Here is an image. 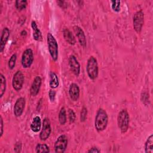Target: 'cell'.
<instances>
[{
	"label": "cell",
	"mask_w": 153,
	"mask_h": 153,
	"mask_svg": "<svg viewBox=\"0 0 153 153\" xmlns=\"http://www.w3.org/2000/svg\"><path fill=\"white\" fill-rule=\"evenodd\" d=\"M0 80H1V85H0V97H2L5 93L7 87V81L6 78L2 74H0Z\"/></svg>",
	"instance_id": "cell-21"
},
{
	"label": "cell",
	"mask_w": 153,
	"mask_h": 153,
	"mask_svg": "<svg viewBox=\"0 0 153 153\" xmlns=\"http://www.w3.org/2000/svg\"><path fill=\"white\" fill-rule=\"evenodd\" d=\"M130 117L129 114L126 109H122L118 114L117 117L118 127L120 129L121 133H126L129 126Z\"/></svg>",
	"instance_id": "cell-3"
},
{
	"label": "cell",
	"mask_w": 153,
	"mask_h": 153,
	"mask_svg": "<svg viewBox=\"0 0 153 153\" xmlns=\"http://www.w3.org/2000/svg\"><path fill=\"white\" fill-rule=\"evenodd\" d=\"M10 36V30L8 27H4L2 31L0 41V52L2 53L5 48V44Z\"/></svg>",
	"instance_id": "cell-15"
},
{
	"label": "cell",
	"mask_w": 153,
	"mask_h": 153,
	"mask_svg": "<svg viewBox=\"0 0 153 153\" xmlns=\"http://www.w3.org/2000/svg\"><path fill=\"white\" fill-rule=\"evenodd\" d=\"M49 76H50V81H49L50 87L53 89L57 88L59 84V79L57 75L54 72L51 71L49 74Z\"/></svg>",
	"instance_id": "cell-19"
},
{
	"label": "cell",
	"mask_w": 153,
	"mask_h": 153,
	"mask_svg": "<svg viewBox=\"0 0 153 153\" xmlns=\"http://www.w3.org/2000/svg\"><path fill=\"white\" fill-rule=\"evenodd\" d=\"M41 78L39 76H36L30 88V93L32 96H35L38 94L41 88Z\"/></svg>",
	"instance_id": "cell-13"
},
{
	"label": "cell",
	"mask_w": 153,
	"mask_h": 153,
	"mask_svg": "<svg viewBox=\"0 0 153 153\" xmlns=\"http://www.w3.org/2000/svg\"><path fill=\"white\" fill-rule=\"evenodd\" d=\"M146 153H153V135L151 134L147 139L145 144Z\"/></svg>",
	"instance_id": "cell-20"
},
{
	"label": "cell",
	"mask_w": 153,
	"mask_h": 153,
	"mask_svg": "<svg viewBox=\"0 0 153 153\" xmlns=\"http://www.w3.org/2000/svg\"><path fill=\"white\" fill-rule=\"evenodd\" d=\"M35 150L37 153L49 152H50V148L46 144L38 143L36 146Z\"/></svg>",
	"instance_id": "cell-23"
},
{
	"label": "cell",
	"mask_w": 153,
	"mask_h": 153,
	"mask_svg": "<svg viewBox=\"0 0 153 153\" xmlns=\"http://www.w3.org/2000/svg\"><path fill=\"white\" fill-rule=\"evenodd\" d=\"M69 95L71 99L74 102L77 101L79 97V88L75 83H72L69 87Z\"/></svg>",
	"instance_id": "cell-14"
},
{
	"label": "cell",
	"mask_w": 153,
	"mask_h": 153,
	"mask_svg": "<svg viewBox=\"0 0 153 153\" xmlns=\"http://www.w3.org/2000/svg\"><path fill=\"white\" fill-rule=\"evenodd\" d=\"M108 116L105 109L99 108L96 113L94 120V127L97 131L104 130L108 125Z\"/></svg>",
	"instance_id": "cell-1"
},
{
	"label": "cell",
	"mask_w": 153,
	"mask_h": 153,
	"mask_svg": "<svg viewBox=\"0 0 153 153\" xmlns=\"http://www.w3.org/2000/svg\"><path fill=\"white\" fill-rule=\"evenodd\" d=\"M51 131V128L50 125V121L48 118H45L43 120L42 123V127L41 131L39 133V138L41 140H47Z\"/></svg>",
	"instance_id": "cell-9"
},
{
	"label": "cell",
	"mask_w": 153,
	"mask_h": 153,
	"mask_svg": "<svg viewBox=\"0 0 153 153\" xmlns=\"http://www.w3.org/2000/svg\"><path fill=\"white\" fill-rule=\"evenodd\" d=\"M25 81V76L20 71H17L13 75L12 79V85L13 88L17 91H20Z\"/></svg>",
	"instance_id": "cell-7"
},
{
	"label": "cell",
	"mask_w": 153,
	"mask_h": 153,
	"mask_svg": "<svg viewBox=\"0 0 153 153\" xmlns=\"http://www.w3.org/2000/svg\"><path fill=\"white\" fill-rule=\"evenodd\" d=\"M69 65L71 71L76 76L80 74V65L74 55H71L69 57Z\"/></svg>",
	"instance_id": "cell-11"
},
{
	"label": "cell",
	"mask_w": 153,
	"mask_h": 153,
	"mask_svg": "<svg viewBox=\"0 0 153 153\" xmlns=\"http://www.w3.org/2000/svg\"><path fill=\"white\" fill-rule=\"evenodd\" d=\"M73 29L79 41L80 45L83 47H85L87 45V41L83 30L78 26H74L73 27Z\"/></svg>",
	"instance_id": "cell-12"
},
{
	"label": "cell",
	"mask_w": 153,
	"mask_h": 153,
	"mask_svg": "<svg viewBox=\"0 0 153 153\" xmlns=\"http://www.w3.org/2000/svg\"><path fill=\"white\" fill-rule=\"evenodd\" d=\"M26 105V100L24 97H19L17 99L13 108L14 114L16 117H19L22 115L23 112Z\"/></svg>",
	"instance_id": "cell-10"
},
{
	"label": "cell",
	"mask_w": 153,
	"mask_h": 153,
	"mask_svg": "<svg viewBox=\"0 0 153 153\" xmlns=\"http://www.w3.org/2000/svg\"><path fill=\"white\" fill-rule=\"evenodd\" d=\"M63 35L64 37L65 40L70 45H74L76 43L75 38L74 36V35L72 33V32L68 29L65 28L63 30Z\"/></svg>",
	"instance_id": "cell-16"
},
{
	"label": "cell",
	"mask_w": 153,
	"mask_h": 153,
	"mask_svg": "<svg viewBox=\"0 0 153 153\" xmlns=\"http://www.w3.org/2000/svg\"><path fill=\"white\" fill-rule=\"evenodd\" d=\"M87 110L85 107H83L81 109V113H80V121L81 122H84L85 121L87 118Z\"/></svg>",
	"instance_id": "cell-28"
},
{
	"label": "cell",
	"mask_w": 153,
	"mask_h": 153,
	"mask_svg": "<svg viewBox=\"0 0 153 153\" xmlns=\"http://www.w3.org/2000/svg\"><path fill=\"white\" fill-rule=\"evenodd\" d=\"M87 152L89 153H99L100 152V151L96 147H92Z\"/></svg>",
	"instance_id": "cell-32"
},
{
	"label": "cell",
	"mask_w": 153,
	"mask_h": 153,
	"mask_svg": "<svg viewBox=\"0 0 153 153\" xmlns=\"http://www.w3.org/2000/svg\"><path fill=\"white\" fill-rule=\"evenodd\" d=\"M33 61V53L30 48L26 49L22 56V65L24 68H30Z\"/></svg>",
	"instance_id": "cell-8"
},
{
	"label": "cell",
	"mask_w": 153,
	"mask_h": 153,
	"mask_svg": "<svg viewBox=\"0 0 153 153\" xmlns=\"http://www.w3.org/2000/svg\"><path fill=\"white\" fill-rule=\"evenodd\" d=\"M47 41L51 57L54 61H56L58 59V44L54 36L50 32L47 35Z\"/></svg>",
	"instance_id": "cell-4"
},
{
	"label": "cell",
	"mask_w": 153,
	"mask_h": 153,
	"mask_svg": "<svg viewBox=\"0 0 153 153\" xmlns=\"http://www.w3.org/2000/svg\"><path fill=\"white\" fill-rule=\"evenodd\" d=\"M56 2L58 4V5L60 6L62 8H66L67 7V5L65 1H57Z\"/></svg>",
	"instance_id": "cell-31"
},
{
	"label": "cell",
	"mask_w": 153,
	"mask_h": 153,
	"mask_svg": "<svg viewBox=\"0 0 153 153\" xmlns=\"http://www.w3.org/2000/svg\"><path fill=\"white\" fill-rule=\"evenodd\" d=\"M144 23V13L142 10L137 11L133 17V24L135 31L139 33L141 32Z\"/></svg>",
	"instance_id": "cell-5"
},
{
	"label": "cell",
	"mask_w": 153,
	"mask_h": 153,
	"mask_svg": "<svg viewBox=\"0 0 153 153\" xmlns=\"http://www.w3.org/2000/svg\"><path fill=\"white\" fill-rule=\"evenodd\" d=\"M17 59V56L16 54H13L8 60V68L10 69H13L16 65Z\"/></svg>",
	"instance_id": "cell-25"
},
{
	"label": "cell",
	"mask_w": 153,
	"mask_h": 153,
	"mask_svg": "<svg viewBox=\"0 0 153 153\" xmlns=\"http://www.w3.org/2000/svg\"><path fill=\"white\" fill-rule=\"evenodd\" d=\"M68 143V137L65 134H62L59 136L55 143H54V150L57 153L64 152L67 148Z\"/></svg>",
	"instance_id": "cell-6"
},
{
	"label": "cell",
	"mask_w": 153,
	"mask_h": 153,
	"mask_svg": "<svg viewBox=\"0 0 153 153\" xmlns=\"http://www.w3.org/2000/svg\"><path fill=\"white\" fill-rule=\"evenodd\" d=\"M59 121L61 125H64L66 122V111L64 107L60 109L59 113Z\"/></svg>",
	"instance_id": "cell-22"
},
{
	"label": "cell",
	"mask_w": 153,
	"mask_h": 153,
	"mask_svg": "<svg viewBox=\"0 0 153 153\" xmlns=\"http://www.w3.org/2000/svg\"><path fill=\"white\" fill-rule=\"evenodd\" d=\"M68 119L70 123H73L76 119V115L74 111L72 109H69L68 111Z\"/></svg>",
	"instance_id": "cell-27"
},
{
	"label": "cell",
	"mask_w": 153,
	"mask_h": 153,
	"mask_svg": "<svg viewBox=\"0 0 153 153\" xmlns=\"http://www.w3.org/2000/svg\"><path fill=\"white\" fill-rule=\"evenodd\" d=\"M31 27L33 29V38L36 41H41L42 39L41 32L38 29L37 25L35 21L31 22Z\"/></svg>",
	"instance_id": "cell-18"
},
{
	"label": "cell",
	"mask_w": 153,
	"mask_h": 153,
	"mask_svg": "<svg viewBox=\"0 0 153 153\" xmlns=\"http://www.w3.org/2000/svg\"><path fill=\"white\" fill-rule=\"evenodd\" d=\"M86 71L88 77L94 80L97 78L99 74V68L97 59L94 56H90L87 60Z\"/></svg>",
	"instance_id": "cell-2"
},
{
	"label": "cell",
	"mask_w": 153,
	"mask_h": 153,
	"mask_svg": "<svg viewBox=\"0 0 153 153\" xmlns=\"http://www.w3.org/2000/svg\"><path fill=\"white\" fill-rule=\"evenodd\" d=\"M1 118V135L0 136L2 137V134H3V127H4V123H3V119H2V116H1L0 117Z\"/></svg>",
	"instance_id": "cell-33"
},
{
	"label": "cell",
	"mask_w": 153,
	"mask_h": 153,
	"mask_svg": "<svg viewBox=\"0 0 153 153\" xmlns=\"http://www.w3.org/2000/svg\"><path fill=\"white\" fill-rule=\"evenodd\" d=\"M27 4V2L26 0H17L15 2V5L16 8L19 10L22 11L26 8Z\"/></svg>",
	"instance_id": "cell-24"
},
{
	"label": "cell",
	"mask_w": 153,
	"mask_h": 153,
	"mask_svg": "<svg viewBox=\"0 0 153 153\" xmlns=\"http://www.w3.org/2000/svg\"><path fill=\"white\" fill-rule=\"evenodd\" d=\"M21 148H22V143L21 142H17L14 146V151L16 152H20V150H21Z\"/></svg>",
	"instance_id": "cell-30"
},
{
	"label": "cell",
	"mask_w": 153,
	"mask_h": 153,
	"mask_svg": "<svg viewBox=\"0 0 153 153\" xmlns=\"http://www.w3.org/2000/svg\"><path fill=\"white\" fill-rule=\"evenodd\" d=\"M112 9L115 12H119L120 11V1H111Z\"/></svg>",
	"instance_id": "cell-26"
},
{
	"label": "cell",
	"mask_w": 153,
	"mask_h": 153,
	"mask_svg": "<svg viewBox=\"0 0 153 153\" xmlns=\"http://www.w3.org/2000/svg\"><path fill=\"white\" fill-rule=\"evenodd\" d=\"M41 120L39 116H35L30 124L31 130L37 133L41 130Z\"/></svg>",
	"instance_id": "cell-17"
},
{
	"label": "cell",
	"mask_w": 153,
	"mask_h": 153,
	"mask_svg": "<svg viewBox=\"0 0 153 153\" xmlns=\"http://www.w3.org/2000/svg\"><path fill=\"white\" fill-rule=\"evenodd\" d=\"M48 96L49 98L51 100V102H54L55 100V97H56V91L53 90H50L48 92Z\"/></svg>",
	"instance_id": "cell-29"
}]
</instances>
